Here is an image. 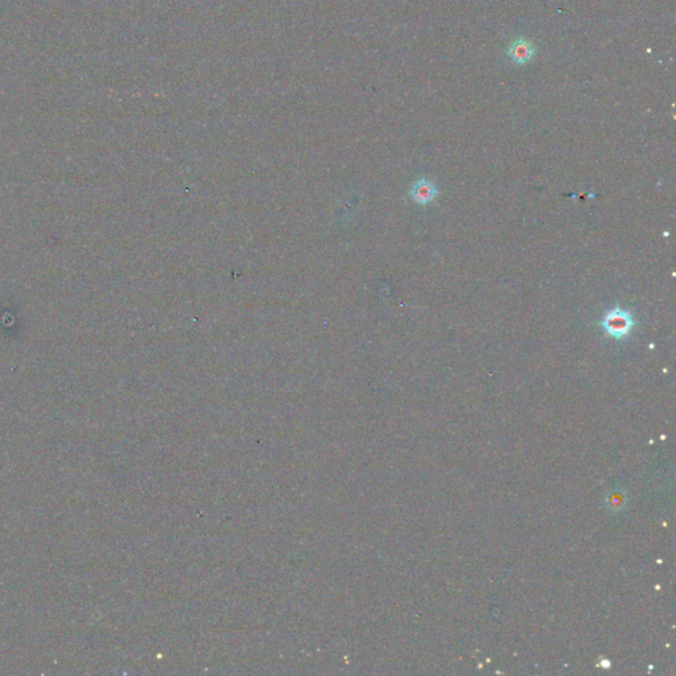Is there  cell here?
Returning <instances> with one entry per match:
<instances>
[{"label":"cell","mask_w":676,"mask_h":676,"mask_svg":"<svg viewBox=\"0 0 676 676\" xmlns=\"http://www.w3.org/2000/svg\"><path fill=\"white\" fill-rule=\"evenodd\" d=\"M509 55L515 63H526V61L531 60V57L534 56V49H532L530 43L518 41V43L511 45Z\"/></svg>","instance_id":"obj_3"},{"label":"cell","mask_w":676,"mask_h":676,"mask_svg":"<svg viewBox=\"0 0 676 676\" xmlns=\"http://www.w3.org/2000/svg\"><path fill=\"white\" fill-rule=\"evenodd\" d=\"M600 325L608 336L616 340H622L628 337L630 332L634 329L635 320L631 312L621 306H616L602 317Z\"/></svg>","instance_id":"obj_1"},{"label":"cell","mask_w":676,"mask_h":676,"mask_svg":"<svg viewBox=\"0 0 676 676\" xmlns=\"http://www.w3.org/2000/svg\"><path fill=\"white\" fill-rule=\"evenodd\" d=\"M411 198L419 205L431 204L439 195V189L431 180L420 178L411 188Z\"/></svg>","instance_id":"obj_2"}]
</instances>
